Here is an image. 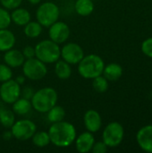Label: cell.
<instances>
[{
    "mask_svg": "<svg viewBox=\"0 0 152 153\" xmlns=\"http://www.w3.org/2000/svg\"><path fill=\"white\" fill-rule=\"evenodd\" d=\"M60 56L61 48L59 45L50 39L39 41L35 47V57L45 64L56 63Z\"/></svg>",
    "mask_w": 152,
    "mask_h": 153,
    "instance_id": "4",
    "label": "cell"
},
{
    "mask_svg": "<svg viewBox=\"0 0 152 153\" xmlns=\"http://www.w3.org/2000/svg\"><path fill=\"white\" fill-rule=\"evenodd\" d=\"M76 13L81 16H88L94 10V3L92 0H77L74 4Z\"/></svg>",
    "mask_w": 152,
    "mask_h": 153,
    "instance_id": "21",
    "label": "cell"
},
{
    "mask_svg": "<svg viewBox=\"0 0 152 153\" xmlns=\"http://www.w3.org/2000/svg\"><path fill=\"white\" fill-rule=\"evenodd\" d=\"M102 74L108 81L116 82L121 78L123 74V68L119 64L111 63L105 65Z\"/></svg>",
    "mask_w": 152,
    "mask_h": 153,
    "instance_id": "17",
    "label": "cell"
},
{
    "mask_svg": "<svg viewBox=\"0 0 152 153\" xmlns=\"http://www.w3.org/2000/svg\"><path fill=\"white\" fill-rule=\"evenodd\" d=\"M74 142L77 152L81 153H87L91 151L95 143V138L93 134L88 131L83 132L78 137L76 136Z\"/></svg>",
    "mask_w": 152,
    "mask_h": 153,
    "instance_id": "14",
    "label": "cell"
},
{
    "mask_svg": "<svg viewBox=\"0 0 152 153\" xmlns=\"http://www.w3.org/2000/svg\"><path fill=\"white\" fill-rule=\"evenodd\" d=\"M21 85L18 84L15 80H8L2 82L0 86V98L4 103L13 104L21 96Z\"/></svg>",
    "mask_w": 152,
    "mask_h": 153,
    "instance_id": "9",
    "label": "cell"
},
{
    "mask_svg": "<svg viewBox=\"0 0 152 153\" xmlns=\"http://www.w3.org/2000/svg\"><path fill=\"white\" fill-rule=\"evenodd\" d=\"M60 10L57 4L53 2L42 3L37 9L36 18L42 27H49L58 21Z\"/></svg>",
    "mask_w": 152,
    "mask_h": 153,
    "instance_id": "5",
    "label": "cell"
},
{
    "mask_svg": "<svg viewBox=\"0 0 152 153\" xmlns=\"http://www.w3.org/2000/svg\"><path fill=\"white\" fill-rule=\"evenodd\" d=\"M125 136L123 126L118 122L109 123L102 133L103 142L108 148H116L121 144Z\"/></svg>",
    "mask_w": 152,
    "mask_h": 153,
    "instance_id": "7",
    "label": "cell"
},
{
    "mask_svg": "<svg viewBox=\"0 0 152 153\" xmlns=\"http://www.w3.org/2000/svg\"><path fill=\"white\" fill-rule=\"evenodd\" d=\"M13 77V72L10 66L5 64H0V82H6Z\"/></svg>",
    "mask_w": 152,
    "mask_h": 153,
    "instance_id": "28",
    "label": "cell"
},
{
    "mask_svg": "<svg viewBox=\"0 0 152 153\" xmlns=\"http://www.w3.org/2000/svg\"><path fill=\"white\" fill-rule=\"evenodd\" d=\"M83 56V49L77 43H66L61 48V57L70 65H78Z\"/></svg>",
    "mask_w": 152,
    "mask_h": 153,
    "instance_id": "10",
    "label": "cell"
},
{
    "mask_svg": "<svg viewBox=\"0 0 152 153\" xmlns=\"http://www.w3.org/2000/svg\"><path fill=\"white\" fill-rule=\"evenodd\" d=\"M48 28L49 39L58 45L65 43L70 36V28L64 22L56 21Z\"/></svg>",
    "mask_w": 152,
    "mask_h": 153,
    "instance_id": "11",
    "label": "cell"
},
{
    "mask_svg": "<svg viewBox=\"0 0 152 153\" xmlns=\"http://www.w3.org/2000/svg\"><path fill=\"white\" fill-rule=\"evenodd\" d=\"M142 51L148 57L152 58V37L146 39L142 44Z\"/></svg>",
    "mask_w": 152,
    "mask_h": 153,
    "instance_id": "29",
    "label": "cell"
},
{
    "mask_svg": "<svg viewBox=\"0 0 152 153\" xmlns=\"http://www.w3.org/2000/svg\"><path fill=\"white\" fill-rule=\"evenodd\" d=\"M92 87L97 92H106L108 89V81L102 74L99 75L92 79Z\"/></svg>",
    "mask_w": 152,
    "mask_h": 153,
    "instance_id": "26",
    "label": "cell"
},
{
    "mask_svg": "<svg viewBox=\"0 0 152 153\" xmlns=\"http://www.w3.org/2000/svg\"><path fill=\"white\" fill-rule=\"evenodd\" d=\"M105 67L103 59L95 54L84 56L78 64V72L80 75L85 79L92 80L93 78L101 75Z\"/></svg>",
    "mask_w": 152,
    "mask_h": 153,
    "instance_id": "3",
    "label": "cell"
},
{
    "mask_svg": "<svg viewBox=\"0 0 152 153\" xmlns=\"http://www.w3.org/2000/svg\"><path fill=\"white\" fill-rule=\"evenodd\" d=\"M11 20L18 26H24L30 21V13L25 8H15L11 13Z\"/></svg>",
    "mask_w": 152,
    "mask_h": 153,
    "instance_id": "18",
    "label": "cell"
},
{
    "mask_svg": "<svg viewBox=\"0 0 152 153\" xmlns=\"http://www.w3.org/2000/svg\"><path fill=\"white\" fill-rule=\"evenodd\" d=\"M36 131L37 126L35 123L30 119H21L15 121L11 127L13 136L19 141H27L31 139Z\"/></svg>",
    "mask_w": 152,
    "mask_h": 153,
    "instance_id": "8",
    "label": "cell"
},
{
    "mask_svg": "<svg viewBox=\"0 0 152 153\" xmlns=\"http://www.w3.org/2000/svg\"><path fill=\"white\" fill-rule=\"evenodd\" d=\"M136 142L142 151L152 153V125L145 126L137 132Z\"/></svg>",
    "mask_w": 152,
    "mask_h": 153,
    "instance_id": "12",
    "label": "cell"
},
{
    "mask_svg": "<svg viewBox=\"0 0 152 153\" xmlns=\"http://www.w3.org/2000/svg\"><path fill=\"white\" fill-rule=\"evenodd\" d=\"M1 4L7 10H13L21 5L22 0H0Z\"/></svg>",
    "mask_w": 152,
    "mask_h": 153,
    "instance_id": "30",
    "label": "cell"
},
{
    "mask_svg": "<svg viewBox=\"0 0 152 153\" xmlns=\"http://www.w3.org/2000/svg\"><path fill=\"white\" fill-rule=\"evenodd\" d=\"M42 32V25L38 22H29L24 25V34L30 39L38 38Z\"/></svg>",
    "mask_w": 152,
    "mask_h": 153,
    "instance_id": "23",
    "label": "cell"
},
{
    "mask_svg": "<svg viewBox=\"0 0 152 153\" xmlns=\"http://www.w3.org/2000/svg\"><path fill=\"white\" fill-rule=\"evenodd\" d=\"M25 76L24 75H19V76H17L16 78H15V82L18 83V84H20V85H22V84H23L24 83V82H25Z\"/></svg>",
    "mask_w": 152,
    "mask_h": 153,
    "instance_id": "35",
    "label": "cell"
},
{
    "mask_svg": "<svg viewBox=\"0 0 152 153\" xmlns=\"http://www.w3.org/2000/svg\"><path fill=\"white\" fill-rule=\"evenodd\" d=\"M12 22L11 14L7 11V9L0 7V30L7 29Z\"/></svg>",
    "mask_w": 152,
    "mask_h": 153,
    "instance_id": "27",
    "label": "cell"
},
{
    "mask_svg": "<svg viewBox=\"0 0 152 153\" xmlns=\"http://www.w3.org/2000/svg\"><path fill=\"white\" fill-rule=\"evenodd\" d=\"M22 54L25 57V59H29V58H32L35 57V48L30 47V46H26L23 49H22Z\"/></svg>",
    "mask_w": 152,
    "mask_h": 153,
    "instance_id": "32",
    "label": "cell"
},
{
    "mask_svg": "<svg viewBox=\"0 0 152 153\" xmlns=\"http://www.w3.org/2000/svg\"><path fill=\"white\" fill-rule=\"evenodd\" d=\"M58 100L57 92L51 87L41 88L34 92L30 101L32 108L39 113H47L55 105Z\"/></svg>",
    "mask_w": 152,
    "mask_h": 153,
    "instance_id": "2",
    "label": "cell"
},
{
    "mask_svg": "<svg viewBox=\"0 0 152 153\" xmlns=\"http://www.w3.org/2000/svg\"><path fill=\"white\" fill-rule=\"evenodd\" d=\"M22 66L23 75L31 81L41 80L47 74V68L46 66V64L38 59L37 57L25 59Z\"/></svg>",
    "mask_w": 152,
    "mask_h": 153,
    "instance_id": "6",
    "label": "cell"
},
{
    "mask_svg": "<svg viewBox=\"0 0 152 153\" xmlns=\"http://www.w3.org/2000/svg\"><path fill=\"white\" fill-rule=\"evenodd\" d=\"M27 1L31 4H38L41 2V0H27Z\"/></svg>",
    "mask_w": 152,
    "mask_h": 153,
    "instance_id": "36",
    "label": "cell"
},
{
    "mask_svg": "<svg viewBox=\"0 0 152 153\" xmlns=\"http://www.w3.org/2000/svg\"><path fill=\"white\" fill-rule=\"evenodd\" d=\"M47 113V120L52 124L63 121L64 118L65 117V108L61 106H58V105H55Z\"/></svg>",
    "mask_w": 152,
    "mask_h": 153,
    "instance_id": "22",
    "label": "cell"
},
{
    "mask_svg": "<svg viewBox=\"0 0 152 153\" xmlns=\"http://www.w3.org/2000/svg\"><path fill=\"white\" fill-rule=\"evenodd\" d=\"M4 61L5 65H7L11 68H17L23 65L25 61V57L22 51L18 49L11 48L4 52Z\"/></svg>",
    "mask_w": 152,
    "mask_h": 153,
    "instance_id": "15",
    "label": "cell"
},
{
    "mask_svg": "<svg viewBox=\"0 0 152 153\" xmlns=\"http://www.w3.org/2000/svg\"><path fill=\"white\" fill-rule=\"evenodd\" d=\"M50 143L59 148L69 147L76 138L74 126L66 121L53 123L48 129Z\"/></svg>",
    "mask_w": 152,
    "mask_h": 153,
    "instance_id": "1",
    "label": "cell"
},
{
    "mask_svg": "<svg viewBox=\"0 0 152 153\" xmlns=\"http://www.w3.org/2000/svg\"><path fill=\"white\" fill-rule=\"evenodd\" d=\"M13 111L14 114L19 116H25L32 108L31 101L30 100L24 99V98H19L13 104Z\"/></svg>",
    "mask_w": 152,
    "mask_h": 153,
    "instance_id": "19",
    "label": "cell"
},
{
    "mask_svg": "<svg viewBox=\"0 0 152 153\" xmlns=\"http://www.w3.org/2000/svg\"><path fill=\"white\" fill-rule=\"evenodd\" d=\"M84 126L87 131L94 134L100 130L102 126V119L100 114L94 109H89L85 112L83 117Z\"/></svg>",
    "mask_w": 152,
    "mask_h": 153,
    "instance_id": "13",
    "label": "cell"
},
{
    "mask_svg": "<svg viewBox=\"0 0 152 153\" xmlns=\"http://www.w3.org/2000/svg\"><path fill=\"white\" fill-rule=\"evenodd\" d=\"M34 91L31 87H25L22 91H21V95L22 96V98L27 99V100H31L32 96L34 95Z\"/></svg>",
    "mask_w": 152,
    "mask_h": 153,
    "instance_id": "33",
    "label": "cell"
},
{
    "mask_svg": "<svg viewBox=\"0 0 152 153\" xmlns=\"http://www.w3.org/2000/svg\"><path fill=\"white\" fill-rule=\"evenodd\" d=\"M32 143L39 148H44L50 143V137L47 132L40 131L35 132V134L31 137Z\"/></svg>",
    "mask_w": 152,
    "mask_h": 153,
    "instance_id": "24",
    "label": "cell"
},
{
    "mask_svg": "<svg viewBox=\"0 0 152 153\" xmlns=\"http://www.w3.org/2000/svg\"><path fill=\"white\" fill-rule=\"evenodd\" d=\"M13 137V134H12L11 131H5V132L3 134V139H4V141H9V140H11Z\"/></svg>",
    "mask_w": 152,
    "mask_h": 153,
    "instance_id": "34",
    "label": "cell"
},
{
    "mask_svg": "<svg viewBox=\"0 0 152 153\" xmlns=\"http://www.w3.org/2000/svg\"><path fill=\"white\" fill-rule=\"evenodd\" d=\"M108 149V147L102 141V142L95 143L93 147H92V149H91V152L93 153H105L107 152Z\"/></svg>",
    "mask_w": 152,
    "mask_h": 153,
    "instance_id": "31",
    "label": "cell"
},
{
    "mask_svg": "<svg viewBox=\"0 0 152 153\" xmlns=\"http://www.w3.org/2000/svg\"><path fill=\"white\" fill-rule=\"evenodd\" d=\"M55 74L56 75L62 80H66L72 75V67L71 65L65 62V60H57L55 65Z\"/></svg>",
    "mask_w": 152,
    "mask_h": 153,
    "instance_id": "20",
    "label": "cell"
},
{
    "mask_svg": "<svg viewBox=\"0 0 152 153\" xmlns=\"http://www.w3.org/2000/svg\"><path fill=\"white\" fill-rule=\"evenodd\" d=\"M15 122V114L13 110L4 108L0 114V124L5 128H11Z\"/></svg>",
    "mask_w": 152,
    "mask_h": 153,
    "instance_id": "25",
    "label": "cell"
},
{
    "mask_svg": "<svg viewBox=\"0 0 152 153\" xmlns=\"http://www.w3.org/2000/svg\"><path fill=\"white\" fill-rule=\"evenodd\" d=\"M15 42V36L11 30L7 29L0 30V52H5L13 48Z\"/></svg>",
    "mask_w": 152,
    "mask_h": 153,
    "instance_id": "16",
    "label": "cell"
},
{
    "mask_svg": "<svg viewBox=\"0 0 152 153\" xmlns=\"http://www.w3.org/2000/svg\"><path fill=\"white\" fill-rule=\"evenodd\" d=\"M4 108H5V107H4V105L3 104V101H2V102L0 101V114L2 113V111H3Z\"/></svg>",
    "mask_w": 152,
    "mask_h": 153,
    "instance_id": "37",
    "label": "cell"
}]
</instances>
